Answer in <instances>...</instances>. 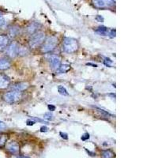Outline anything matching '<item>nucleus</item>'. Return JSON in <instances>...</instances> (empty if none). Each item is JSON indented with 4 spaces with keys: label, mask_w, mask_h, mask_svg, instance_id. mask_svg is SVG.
Returning a JSON list of instances; mask_svg holds the SVG:
<instances>
[{
    "label": "nucleus",
    "mask_w": 158,
    "mask_h": 158,
    "mask_svg": "<svg viewBox=\"0 0 158 158\" xmlns=\"http://www.w3.org/2000/svg\"><path fill=\"white\" fill-rule=\"evenodd\" d=\"M79 48V43L76 39L71 37H64L63 40V52L72 54L77 52Z\"/></svg>",
    "instance_id": "f257e3e1"
},
{
    "label": "nucleus",
    "mask_w": 158,
    "mask_h": 158,
    "mask_svg": "<svg viewBox=\"0 0 158 158\" xmlns=\"http://www.w3.org/2000/svg\"><path fill=\"white\" fill-rule=\"evenodd\" d=\"M45 39H46V35L44 32L38 31L36 33L32 34L30 39L29 40V48L32 49H36L39 47H41Z\"/></svg>",
    "instance_id": "f03ea898"
},
{
    "label": "nucleus",
    "mask_w": 158,
    "mask_h": 158,
    "mask_svg": "<svg viewBox=\"0 0 158 158\" xmlns=\"http://www.w3.org/2000/svg\"><path fill=\"white\" fill-rule=\"evenodd\" d=\"M59 44V39L56 36H51L45 39L44 42L41 45V52L43 53H48L52 52Z\"/></svg>",
    "instance_id": "7ed1b4c3"
},
{
    "label": "nucleus",
    "mask_w": 158,
    "mask_h": 158,
    "mask_svg": "<svg viewBox=\"0 0 158 158\" xmlns=\"http://www.w3.org/2000/svg\"><path fill=\"white\" fill-rule=\"evenodd\" d=\"M4 101L8 104H15L18 103V101H21L22 98V92H18L13 90V91H10L6 93L2 97Z\"/></svg>",
    "instance_id": "20e7f679"
},
{
    "label": "nucleus",
    "mask_w": 158,
    "mask_h": 158,
    "mask_svg": "<svg viewBox=\"0 0 158 158\" xmlns=\"http://www.w3.org/2000/svg\"><path fill=\"white\" fill-rule=\"evenodd\" d=\"M92 3L97 9H108L115 5V0H92Z\"/></svg>",
    "instance_id": "39448f33"
},
{
    "label": "nucleus",
    "mask_w": 158,
    "mask_h": 158,
    "mask_svg": "<svg viewBox=\"0 0 158 158\" xmlns=\"http://www.w3.org/2000/svg\"><path fill=\"white\" fill-rule=\"evenodd\" d=\"M19 47L20 45L18 44L17 42H12L10 43L8 45L7 48L6 49V53L8 57L11 58H15L16 56H18V52H19Z\"/></svg>",
    "instance_id": "423d86ee"
},
{
    "label": "nucleus",
    "mask_w": 158,
    "mask_h": 158,
    "mask_svg": "<svg viewBox=\"0 0 158 158\" xmlns=\"http://www.w3.org/2000/svg\"><path fill=\"white\" fill-rule=\"evenodd\" d=\"M41 27V25L39 23V22H33L29 23V25H27V27L25 29V32L26 33H28L29 35H31L32 36V34L36 33V32L39 31V29Z\"/></svg>",
    "instance_id": "0eeeda50"
},
{
    "label": "nucleus",
    "mask_w": 158,
    "mask_h": 158,
    "mask_svg": "<svg viewBox=\"0 0 158 158\" xmlns=\"http://www.w3.org/2000/svg\"><path fill=\"white\" fill-rule=\"evenodd\" d=\"M10 43V37L6 34H0V52H3L7 48L8 45Z\"/></svg>",
    "instance_id": "6e6552de"
},
{
    "label": "nucleus",
    "mask_w": 158,
    "mask_h": 158,
    "mask_svg": "<svg viewBox=\"0 0 158 158\" xmlns=\"http://www.w3.org/2000/svg\"><path fill=\"white\" fill-rule=\"evenodd\" d=\"M49 63L53 70H58L61 65V59L58 56H52L49 59Z\"/></svg>",
    "instance_id": "1a4fd4ad"
},
{
    "label": "nucleus",
    "mask_w": 158,
    "mask_h": 158,
    "mask_svg": "<svg viewBox=\"0 0 158 158\" xmlns=\"http://www.w3.org/2000/svg\"><path fill=\"white\" fill-rule=\"evenodd\" d=\"M29 86V83L25 82V81H20V82H16L15 84H13L11 88H12L13 90H15V91L22 92L27 89Z\"/></svg>",
    "instance_id": "9d476101"
},
{
    "label": "nucleus",
    "mask_w": 158,
    "mask_h": 158,
    "mask_svg": "<svg viewBox=\"0 0 158 158\" xmlns=\"http://www.w3.org/2000/svg\"><path fill=\"white\" fill-rule=\"evenodd\" d=\"M6 150L11 154H17L20 150V146L16 142H10L6 145Z\"/></svg>",
    "instance_id": "9b49d317"
},
{
    "label": "nucleus",
    "mask_w": 158,
    "mask_h": 158,
    "mask_svg": "<svg viewBox=\"0 0 158 158\" xmlns=\"http://www.w3.org/2000/svg\"><path fill=\"white\" fill-rule=\"evenodd\" d=\"M10 84V79L4 74H0V89H5L8 88Z\"/></svg>",
    "instance_id": "f8f14e48"
},
{
    "label": "nucleus",
    "mask_w": 158,
    "mask_h": 158,
    "mask_svg": "<svg viewBox=\"0 0 158 158\" xmlns=\"http://www.w3.org/2000/svg\"><path fill=\"white\" fill-rule=\"evenodd\" d=\"M21 29L18 25H12L8 29V34L11 38H15L20 35Z\"/></svg>",
    "instance_id": "ddd939ff"
},
{
    "label": "nucleus",
    "mask_w": 158,
    "mask_h": 158,
    "mask_svg": "<svg viewBox=\"0 0 158 158\" xmlns=\"http://www.w3.org/2000/svg\"><path fill=\"white\" fill-rule=\"evenodd\" d=\"M11 67V62L9 59L1 58L0 59V70H6Z\"/></svg>",
    "instance_id": "4468645a"
},
{
    "label": "nucleus",
    "mask_w": 158,
    "mask_h": 158,
    "mask_svg": "<svg viewBox=\"0 0 158 158\" xmlns=\"http://www.w3.org/2000/svg\"><path fill=\"white\" fill-rule=\"evenodd\" d=\"M95 31L100 34H101L102 36H108V33H109V29H108L105 26H98L97 29H95Z\"/></svg>",
    "instance_id": "2eb2a0df"
},
{
    "label": "nucleus",
    "mask_w": 158,
    "mask_h": 158,
    "mask_svg": "<svg viewBox=\"0 0 158 158\" xmlns=\"http://www.w3.org/2000/svg\"><path fill=\"white\" fill-rule=\"evenodd\" d=\"M101 156L103 158H114L115 157V153L110 149H106V150L103 151Z\"/></svg>",
    "instance_id": "dca6fc26"
},
{
    "label": "nucleus",
    "mask_w": 158,
    "mask_h": 158,
    "mask_svg": "<svg viewBox=\"0 0 158 158\" xmlns=\"http://www.w3.org/2000/svg\"><path fill=\"white\" fill-rule=\"evenodd\" d=\"M7 135L2 134L0 135V148H2L6 146V142H7Z\"/></svg>",
    "instance_id": "f3484780"
},
{
    "label": "nucleus",
    "mask_w": 158,
    "mask_h": 158,
    "mask_svg": "<svg viewBox=\"0 0 158 158\" xmlns=\"http://www.w3.org/2000/svg\"><path fill=\"white\" fill-rule=\"evenodd\" d=\"M70 70V66L68 64H63L60 65V67H59L58 70H59L60 73H67L69 70Z\"/></svg>",
    "instance_id": "a211bd4d"
},
{
    "label": "nucleus",
    "mask_w": 158,
    "mask_h": 158,
    "mask_svg": "<svg viewBox=\"0 0 158 158\" xmlns=\"http://www.w3.org/2000/svg\"><path fill=\"white\" fill-rule=\"evenodd\" d=\"M29 53V50L25 46H21L19 47V52H18V56H25Z\"/></svg>",
    "instance_id": "6ab92c4d"
},
{
    "label": "nucleus",
    "mask_w": 158,
    "mask_h": 158,
    "mask_svg": "<svg viewBox=\"0 0 158 158\" xmlns=\"http://www.w3.org/2000/svg\"><path fill=\"white\" fill-rule=\"evenodd\" d=\"M58 90H59V93L61 94V95L69 96L68 92H67V90L66 89V88H65V87L62 86V85H59V87H58Z\"/></svg>",
    "instance_id": "aec40b11"
},
{
    "label": "nucleus",
    "mask_w": 158,
    "mask_h": 158,
    "mask_svg": "<svg viewBox=\"0 0 158 158\" xmlns=\"http://www.w3.org/2000/svg\"><path fill=\"white\" fill-rule=\"evenodd\" d=\"M44 118H45V119H47V120H53V118H54V116H53V115H52L51 112H48V113H45L44 115Z\"/></svg>",
    "instance_id": "412c9836"
},
{
    "label": "nucleus",
    "mask_w": 158,
    "mask_h": 158,
    "mask_svg": "<svg viewBox=\"0 0 158 158\" xmlns=\"http://www.w3.org/2000/svg\"><path fill=\"white\" fill-rule=\"evenodd\" d=\"M97 108V110L99 111V112H101V113L104 114V115H107V116H113V115H111V114L108 113V112H107V111H104V110L101 109V108Z\"/></svg>",
    "instance_id": "4be33fe9"
},
{
    "label": "nucleus",
    "mask_w": 158,
    "mask_h": 158,
    "mask_svg": "<svg viewBox=\"0 0 158 158\" xmlns=\"http://www.w3.org/2000/svg\"><path fill=\"white\" fill-rule=\"evenodd\" d=\"M6 128H7V126L6 125L5 123L2 122V121H0V131H4V130L6 129Z\"/></svg>",
    "instance_id": "5701e85b"
},
{
    "label": "nucleus",
    "mask_w": 158,
    "mask_h": 158,
    "mask_svg": "<svg viewBox=\"0 0 158 158\" xmlns=\"http://www.w3.org/2000/svg\"><path fill=\"white\" fill-rule=\"evenodd\" d=\"M110 37L113 38L115 36V29H111V30L109 31V33H108Z\"/></svg>",
    "instance_id": "b1692460"
},
{
    "label": "nucleus",
    "mask_w": 158,
    "mask_h": 158,
    "mask_svg": "<svg viewBox=\"0 0 158 158\" xmlns=\"http://www.w3.org/2000/svg\"><path fill=\"white\" fill-rule=\"evenodd\" d=\"M89 135L88 133H85V135H82V137H81V140L85 141L87 140V139H89Z\"/></svg>",
    "instance_id": "393cba45"
},
{
    "label": "nucleus",
    "mask_w": 158,
    "mask_h": 158,
    "mask_svg": "<svg viewBox=\"0 0 158 158\" xmlns=\"http://www.w3.org/2000/svg\"><path fill=\"white\" fill-rule=\"evenodd\" d=\"M6 25V21L3 18H0V27H2L4 25Z\"/></svg>",
    "instance_id": "a878e982"
},
{
    "label": "nucleus",
    "mask_w": 158,
    "mask_h": 158,
    "mask_svg": "<svg viewBox=\"0 0 158 158\" xmlns=\"http://www.w3.org/2000/svg\"><path fill=\"white\" fill-rule=\"evenodd\" d=\"M48 108L49 111H53L56 110V107H55L54 105H52V104H51V105H48Z\"/></svg>",
    "instance_id": "bb28decb"
},
{
    "label": "nucleus",
    "mask_w": 158,
    "mask_h": 158,
    "mask_svg": "<svg viewBox=\"0 0 158 158\" xmlns=\"http://www.w3.org/2000/svg\"><path fill=\"white\" fill-rule=\"evenodd\" d=\"M28 126H32V125H34L35 124V121H32V120H27L26 122Z\"/></svg>",
    "instance_id": "cd10ccee"
},
{
    "label": "nucleus",
    "mask_w": 158,
    "mask_h": 158,
    "mask_svg": "<svg viewBox=\"0 0 158 158\" xmlns=\"http://www.w3.org/2000/svg\"><path fill=\"white\" fill-rule=\"evenodd\" d=\"M48 131V128L47 127H42L40 128V131H41V132H47Z\"/></svg>",
    "instance_id": "c85d7f7f"
},
{
    "label": "nucleus",
    "mask_w": 158,
    "mask_h": 158,
    "mask_svg": "<svg viewBox=\"0 0 158 158\" xmlns=\"http://www.w3.org/2000/svg\"><path fill=\"white\" fill-rule=\"evenodd\" d=\"M60 135H61L62 138H64V139H67V138H68V137H67V134H65V133H60Z\"/></svg>",
    "instance_id": "c756f323"
},
{
    "label": "nucleus",
    "mask_w": 158,
    "mask_h": 158,
    "mask_svg": "<svg viewBox=\"0 0 158 158\" xmlns=\"http://www.w3.org/2000/svg\"><path fill=\"white\" fill-rule=\"evenodd\" d=\"M97 20H100L101 22V21H102V22H103V21H104V18H101V17L100 16V15H98V16L97 17Z\"/></svg>",
    "instance_id": "7c9ffc66"
},
{
    "label": "nucleus",
    "mask_w": 158,
    "mask_h": 158,
    "mask_svg": "<svg viewBox=\"0 0 158 158\" xmlns=\"http://www.w3.org/2000/svg\"><path fill=\"white\" fill-rule=\"evenodd\" d=\"M18 158H29V156H20Z\"/></svg>",
    "instance_id": "2f4dec72"
},
{
    "label": "nucleus",
    "mask_w": 158,
    "mask_h": 158,
    "mask_svg": "<svg viewBox=\"0 0 158 158\" xmlns=\"http://www.w3.org/2000/svg\"><path fill=\"white\" fill-rule=\"evenodd\" d=\"M2 16V11H0V18H1Z\"/></svg>",
    "instance_id": "473e14b6"
}]
</instances>
